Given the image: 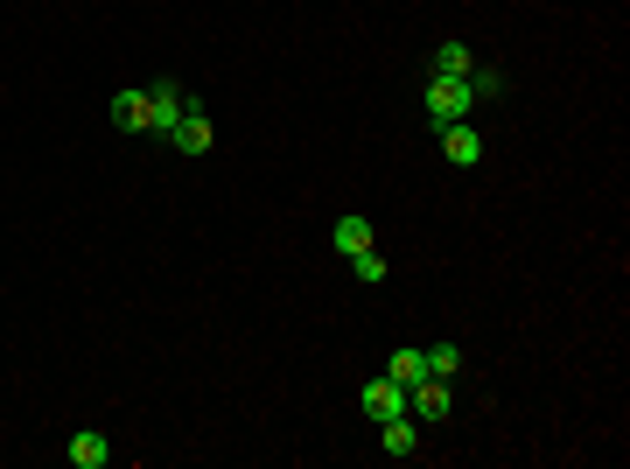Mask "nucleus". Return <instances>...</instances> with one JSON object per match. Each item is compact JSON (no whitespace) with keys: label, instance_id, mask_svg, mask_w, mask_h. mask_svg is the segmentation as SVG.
<instances>
[{"label":"nucleus","instance_id":"1","mask_svg":"<svg viewBox=\"0 0 630 469\" xmlns=\"http://www.w3.org/2000/svg\"><path fill=\"white\" fill-rule=\"evenodd\" d=\"M477 113V92L469 78H427V126H456Z\"/></svg>","mask_w":630,"mask_h":469},{"label":"nucleus","instance_id":"2","mask_svg":"<svg viewBox=\"0 0 630 469\" xmlns=\"http://www.w3.org/2000/svg\"><path fill=\"white\" fill-rule=\"evenodd\" d=\"M357 407H365V420L378 428V420H393V414H407V386H399L393 371H378L365 378V392H357Z\"/></svg>","mask_w":630,"mask_h":469},{"label":"nucleus","instance_id":"3","mask_svg":"<svg viewBox=\"0 0 630 469\" xmlns=\"http://www.w3.org/2000/svg\"><path fill=\"white\" fill-rule=\"evenodd\" d=\"M456 378H420V386H407V414L420 420V428H435V420H448V407H456Z\"/></svg>","mask_w":630,"mask_h":469},{"label":"nucleus","instance_id":"4","mask_svg":"<svg viewBox=\"0 0 630 469\" xmlns=\"http://www.w3.org/2000/svg\"><path fill=\"white\" fill-rule=\"evenodd\" d=\"M190 113V92H183V84H148V133H162V141H169V126L175 120H183Z\"/></svg>","mask_w":630,"mask_h":469},{"label":"nucleus","instance_id":"5","mask_svg":"<svg viewBox=\"0 0 630 469\" xmlns=\"http://www.w3.org/2000/svg\"><path fill=\"white\" fill-rule=\"evenodd\" d=\"M211 141H217V126H211V113H204V105L190 99V113L169 126V147H175V154H211Z\"/></svg>","mask_w":630,"mask_h":469},{"label":"nucleus","instance_id":"6","mask_svg":"<svg viewBox=\"0 0 630 469\" xmlns=\"http://www.w3.org/2000/svg\"><path fill=\"white\" fill-rule=\"evenodd\" d=\"M435 141H441V154H448L456 169H477V162H484V133L469 126V120H456V126H435Z\"/></svg>","mask_w":630,"mask_h":469},{"label":"nucleus","instance_id":"7","mask_svg":"<svg viewBox=\"0 0 630 469\" xmlns=\"http://www.w3.org/2000/svg\"><path fill=\"white\" fill-rule=\"evenodd\" d=\"M378 449H386V456H414V449H420V420H414V414L378 420Z\"/></svg>","mask_w":630,"mask_h":469},{"label":"nucleus","instance_id":"8","mask_svg":"<svg viewBox=\"0 0 630 469\" xmlns=\"http://www.w3.org/2000/svg\"><path fill=\"white\" fill-rule=\"evenodd\" d=\"M112 126L120 133H148V84H133V92L112 99Z\"/></svg>","mask_w":630,"mask_h":469},{"label":"nucleus","instance_id":"9","mask_svg":"<svg viewBox=\"0 0 630 469\" xmlns=\"http://www.w3.org/2000/svg\"><path fill=\"white\" fill-rule=\"evenodd\" d=\"M71 462H78V469H105V462H112V441H105L99 428H78V435H71Z\"/></svg>","mask_w":630,"mask_h":469},{"label":"nucleus","instance_id":"10","mask_svg":"<svg viewBox=\"0 0 630 469\" xmlns=\"http://www.w3.org/2000/svg\"><path fill=\"white\" fill-rule=\"evenodd\" d=\"M365 245H372V217H357V211L336 217V253L350 259V253H365Z\"/></svg>","mask_w":630,"mask_h":469},{"label":"nucleus","instance_id":"11","mask_svg":"<svg viewBox=\"0 0 630 469\" xmlns=\"http://www.w3.org/2000/svg\"><path fill=\"white\" fill-rule=\"evenodd\" d=\"M469 63H477L469 42H441V50H435V78H469Z\"/></svg>","mask_w":630,"mask_h":469},{"label":"nucleus","instance_id":"12","mask_svg":"<svg viewBox=\"0 0 630 469\" xmlns=\"http://www.w3.org/2000/svg\"><path fill=\"white\" fill-rule=\"evenodd\" d=\"M393 378H399V386H420V378H427V357H420V344H399L393 350V365H386Z\"/></svg>","mask_w":630,"mask_h":469},{"label":"nucleus","instance_id":"13","mask_svg":"<svg viewBox=\"0 0 630 469\" xmlns=\"http://www.w3.org/2000/svg\"><path fill=\"white\" fill-rule=\"evenodd\" d=\"M420 357H427V378H456L463 371V350L456 344H427Z\"/></svg>","mask_w":630,"mask_h":469},{"label":"nucleus","instance_id":"14","mask_svg":"<svg viewBox=\"0 0 630 469\" xmlns=\"http://www.w3.org/2000/svg\"><path fill=\"white\" fill-rule=\"evenodd\" d=\"M469 92H477V105L498 99V92H505V71H490V63H469Z\"/></svg>","mask_w":630,"mask_h":469},{"label":"nucleus","instance_id":"15","mask_svg":"<svg viewBox=\"0 0 630 469\" xmlns=\"http://www.w3.org/2000/svg\"><path fill=\"white\" fill-rule=\"evenodd\" d=\"M350 274H357V281H386V259L365 245V253H350Z\"/></svg>","mask_w":630,"mask_h":469}]
</instances>
